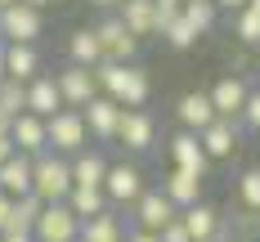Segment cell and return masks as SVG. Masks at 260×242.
<instances>
[{"instance_id": "obj_20", "label": "cell", "mask_w": 260, "mask_h": 242, "mask_svg": "<svg viewBox=\"0 0 260 242\" xmlns=\"http://www.w3.org/2000/svg\"><path fill=\"white\" fill-rule=\"evenodd\" d=\"M68 166H72V188H104L108 157L99 148H81L77 157H68Z\"/></svg>"}, {"instance_id": "obj_21", "label": "cell", "mask_w": 260, "mask_h": 242, "mask_svg": "<svg viewBox=\"0 0 260 242\" xmlns=\"http://www.w3.org/2000/svg\"><path fill=\"white\" fill-rule=\"evenodd\" d=\"M175 117H180V126L184 130H193V134H202L215 121V108H211V94L207 90H188L180 99V108H175Z\"/></svg>"}, {"instance_id": "obj_17", "label": "cell", "mask_w": 260, "mask_h": 242, "mask_svg": "<svg viewBox=\"0 0 260 242\" xmlns=\"http://www.w3.org/2000/svg\"><path fill=\"white\" fill-rule=\"evenodd\" d=\"M58 108H63V94H58V85H54L50 72H41V77L27 81V112H31V117L50 121Z\"/></svg>"}, {"instance_id": "obj_42", "label": "cell", "mask_w": 260, "mask_h": 242, "mask_svg": "<svg viewBox=\"0 0 260 242\" xmlns=\"http://www.w3.org/2000/svg\"><path fill=\"white\" fill-rule=\"evenodd\" d=\"M215 242H238V238H234V233H220V238H215Z\"/></svg>"}, {"instance_id": "obj_9", "label": "cell", "mask_w": 260, "mask_h": 242, "mask_svg": "<svg viewBox=\"0 0 260 242\" xmlns=\"http://www.w3.org/2000/svg\"><path fill=\"white\" fill-rule=\"evenodd\" d=\"M94 36H99L104 63H135V54H139V41H135L126 27H121V18H117V14H112V18H104V23L94 27Z\"/></svg>"}, {"instance_id": "obj_1", "label": "cell", "mask_w": 260, "mask_h": 242, "mask_svg": "<svg viewBox=\"0 0 260 242\" xmlns=\"http://www.w3.org/2000/svg\"><path fill=\"white\" fill-rule=\"evenodd\" d=\"M90 72L99 81V94H108L117 108H144L153 94V81L139 63H99Z\"/></svg>"}, {"instance_id": "obj_39", "label": "cell", "mask_w": 260, "mask_h": 242, "mask_svg": "<svg viewBox=\"0 0 260 242\" xmlns=\"http://www.w3.org/2000/svg\"><path fill=\"white\" fill-rule=\"evenodd\" d=\"M23 5H31V9H45V5H54V0H23Z\"/></svg>"}, {"instance_id": "obj_24", "label": "cell", "mask_w": 260, "mask_h": 242, "mask_svg": "<svg viewBox=\"0 0 260 242\" xmlns=\"http://www.w3.org/2000/svg\"><path fill=\"white\" fill-rule=\"evenodd\" d=\"M41 211H45V202H41L36 193L14 197V206H9V220H5V229H0V238H9V233H31L36 220H41Z\"/></svg>"}, {"instance_id": "obj_31", "label": "cell", "mask_w": 260, "mask_h": 242, "mask_svg": "<svg viewBox=\"0 0 260 242\" xmlns=\"http://www.w3.org/2000/svg\"><path fill=\"white\" fill-rule=\"evenodd\" d=\"M238 197H242V206H247L251 215H260V166L242 170V180H238Z\"/></svg>"}, {"instance_id": "obj_28", "label": "cell", "mask_w": 260, "mask_h": 242, "mask_svg": "<svg viewBox=\"0 0 260 242\" xmlns=\"http://www.w3.org/2000/svg\"><path fill=\"white\" fill-rule=\"evenodd\" d=\"M18 112H27V85L5 77V81H0V117H9V121H14Z\"/></svg>"}, {"instance_id": "obj_33", "label": "cell", "mask_w": 260, "mask_h": 242, "mask_svg": "<svg viewBox=\"0 0 260 242\" xmlns=\"http://www.w3.org/2000/svg\"><path fill=\"white\" fill-rule=\"evenodd\" d=\"M242 121H247V126H251V130L260 134V85L251 90V94H247V108H242Z\"/></svg>"}, {"instance_id": "obj_14", "label": "cell", "mask_w": 260, "mask_h": 242, "mask_svg": "<svg viewBox=\"0 0 260 242\" xmlns=\"http://www.w3.org/2000/svg\"><path fill=\"white\" fill-rule=\"evenodd\" d=\"M9 139H14V153H23V157H41L50 144H45V121L41 117H31V112H18L14 121H9Z\"/></svg>"}, {"instance_id": "obj_41", "label": "cell", "mask_w": 260, "mask_h": 242, "mask_svg": "<svg viewBox=\"0 0 260 242\" xmlns=\"http://www.w3.org/2000/svg\"><path fill=\"white\" fill-rule=\"evenodd\" d=\"M0 81H5V41H0Z\"/></svg>"}, {"instance_id": "obj_27", "label": "cell", "mask_w": 260, "mask_h": 242, "mask_svg": "<svg viewBox=\"0 0 260 242\" xmlns=\"http://www.w3.org/2000/svg\"><path fill=\"white\" fill-rule=\"evenodd\" d=\"M63 206L77 215V220H90V215L112 211V206H108V197H104V188H72V193L63 197Z\"/></svg>"}, {"instance_id": "obj_40", "label": "cell", "mask_w": 260, "mask_h": 242, "mask_svg": "<svg viewBox=\"0 0 260 242\" xmlns=\"http://www.w3.org/2000/svg\"><path fill=\"white\" fill-rule=\"evenodd\" d=\"M90 5H99V9H112V5H121V0H90Z\"/></svg>"}, {"instance_id": "obj_35", "label": "cell", "mask_w": 260, "mask_h": 242, "mask_svg": "<svg viewBox=\"0 0 260 242\" xmlns=\"http://www.w3.org/2000/svg\"><path fill=\"white\" fill-rule=\"evenodd\" d=\"M126 242H157V233H148V229H126Z\"/></svg>"}, {"instance_id": "obj_38", "label": "cell", "mask_w": 260, "mask_h": 242, "mask_svg": "<svg viewBox=\"0 0 260 242\" xmlns=\"http://www.w3.org/2000/svg\"><path fill=\"white\" fill-rule=\"evenodd\" d=\"M0 242H36L31 233H9V238H0Z\"/></svg>"}, {"instance_id": "obj_22", "label": "cell", "mask_w": 260, "mask_h": 242, "mask_svg": "<svg viewBox=\"0 0 260 242\" xmlns=\"http://www.w3.org/2000/svg\"><path fill=\"white\" fill-rule=\"evenodd\" d=\"M5 77L9 81H31L41 77V50L36 45H5Z\"/></svg>"}, {"instance_id": "obj_4", "label": "cell", "mask_w": 260, "mask_h": 242, "mask_svg": "<svg viewBox=\"0 0 260 242\" xmlns=\"http://www.w3.org/2000/svg\"><path fill=\"white\" fill-rule=\"evenodd\" d=\"M41 31H45V14L41 9H31L23 0L9 5V9H0V41L5 45H36Z\"/></svg>"}, {"instance_id": "obj_13", "label": "cell", "mask_w": 260, "mask_h": 242, "mask_svg": "<svg viewBox=\"0 0 260 242\" xmlns=\"http://www.w3.org/2000/svg\"><path fill=\"white\" fill-rule=\"evenodd\" d=\"M180 224L188 229V238L193 242H215L224 233V215L215 211L211 202H193V206H184L180 211Z\"/></svg>"}, {"instance_id": "obj_12", "label": "cell", "mask_w": 260, "mask_h": 242, "mask_svg": "<svg viewBox=\"0 0 260 242\" xmlns=\"http://www.w3.org/2000/svg\"><path fill=\"white\" fill-rule=\"evenodd\" d=\"M207 94H211V108H215V117H224V121H238V117H242V108H247V94H251V85H247L242 77H224V81H215Z\"/></svg>"}, {"instance_id": "obj_11", "label": "cell", "mask_w": 260, "mask_h": 242, "mask_svg": "<svg viewBox=\"0 0 260 242\" xmlns=\"http://www.w3.org/2000/svg\"><path fill=\"white\" fill-rule=\"evenodd\" d=\"M175 206L161 197V188H144L139 202H135V229H148V233H161L171 220H175Z\"/></svg>"}, {"instance_id": "obj_6", "label": "cell", "mask_w": 260, "mask_h": 242, "mask_svg": "<svg viewBox=\"0 0 260 242\" xmlns=\"http://www.w3.org/2000/svg\"><path fill=\"white\" fill-rule=\"evenodd\" d=\"M117 144L130 153H148L157 144V121L148 108H121V121H117Z\"/></svg>"}, {"instance_id": "obj_44", "label": "cell", "mask_w": 260, "mask_h": 242, "mask_svg": "<svg viewBox=\"0 0 260 242\" xmlns=\"http://www.w3.org/2000/svg\"><path fill=\"white\" fill-rule=\"evenodd\" d=\"M9 5H18V0H0V9H9Z\"/></svg>"}, {"instance_id": "obj_19", "label": "cell", "mask_w": 260, "mask_h": 242, "mask_svg": "<svg viewBox=\"0 0 260 242\" xmlns=\"http://www.w3.org/2000/svg\"><path fill=\"white\" fill-rule=\"evenodd\" d=\"M117 18H121V27H126L135 41L157 36V5L153 0H121L117 5Z\"/></svg>"}, {"instance_id": "obj_25", "label": "cell", "mask_w": 260, "mask_h": 242, "mask_svg": "<svg viewBox=\"0 0 260 242\" xmlns=\"http://www.w3.org/2000/svg\"><path fill=\"white\" fill-rule=\"evenodd\" d=\"M0 193H9V197H27L31 193V157L14 153L9 161H0Z\"/></svg>"}, {"instance_id": "obj_16", "label": "cell", "mask_w": 260, "mask_h": 242, "mask_svg": "<svg viewBox=\"0 0 260 242\" xmlns=\"http://www.w3.org/2000/svg\"><path fill=\"white\" fill-rule=\"evenodd\" d=\"M161 197H166L175 211L202 202V175H188V170H175V166H171V175H161Z\"/></svg>"}, {"instance_id": "obj_2", "label": "cell", "mask_w": 260, "mask_h": 242, "mask_svg": "<svg viewBox=\"0 0 260 242\" xmlns=\"http://www.w3.org/2000/svg\"><path fill=\"white\" fill-rule=\"evenodd\" d=\"M31 193L41 202H63L72 193V166H68V157H58L50 148L41 157H31Z\"/></svg>"}, {"instance_id": "obj_15", "label": "cell", "mask_w": 260, "mask_h": 242, "mask_svg": "<svg viewBox=\"0 0 260 242\" xmlns=\"http://www.w3.org/2000/svg\"><path fill=\"white\" fill-rule=\"evenodd\" d=\"M198 144H202L207 161H229L238 153V126H234V121H224V117H215L207 130L198 134Z\"/></svg>"}, {"instance_id": "obj_37", "label": "cell", "mask_w": 260, "mask_h": 242, "mask_svg": "<svg viewBox=\"0 0 260 242\" xmlns=\"http://www.w3.org/2000/svg\"><path fill=\"white\" fill-rule=\"evenodd\" d=\"M211 5H224V9H234V14H238V9H247V0H211Z\"/></svg>"}, {"instance_id": "obj_23", "label": "cell", "mask_w": 260, "mask_h": 242, "mask_svg": "<svg viewBox=\"0 0 260 242\" xmlns=\"http://www.w3.org/2000/svg\"><path fill=\"white\" fill-rule=\"evenodd\" d=\"M77 242H126V224H121V215H117V211L90 215V220H81Z\"/></svg>"}, {"instance_id": "obj_5", "label": "cell", "mask_w": 260, "mask_h": 242, "mask_svg": "<svg viewBox=\"0 0 260 242\" xmlns=\"http://www.w3.org/2000/svg\"><path fill=\"white\" fill-rule=\"evenodd\" d=\"M144 193V170L135 161H108V175H104V197L108 206H135Z\"/></svg>"}, {"instance_id": "obj_3", "label": "cell", "mask_w": 260, "mask_h": 242, "mask_svg": "<svg viewBox=\"0 0 260 242\" xmlns=\"http://www.w3.org/2000/svg\"><path fill=\"white\" fill-rule=\"evenodd\" d=\"M45 144L58 157H77L81 148H90V134H85V117L77 108H58L50 121H45Z\"/></svg>"}, {"instance_id": "obj_36", "label": "cell", "mask_w": 260, "mask_h": 242, "mask_svg": "<svg viewBox=\"0 0 260 242\" xmlns=\"http://www.w3.org/2000/svg\"><path fill=\"white\" fill-rule=\"evenodd\" d=\"M9 206H14V197H9V193H0V229H5V220H9Z\"/></svg>"}, {"instance_id": "obj_30", "label": "cell", "mask_w": 260, "mask_h": 242, "mask_svg": "<svg viewBox=\"0 0 260 242\" xmlns=\"http://www.w3.org/2000/svg\"><path fill=\"white\" fill-rule=\"evenodd\" d=\"M161 36H166V45H171V50H193V45H198V31L184 23V14H175L171 23L161 27Z\"/></svg>"}, {"instance_id": "obj_43", "label": "cell", "mask_w": 260, "mask_h": 242, "mask_svg": "<svg viewBox=\"0 0 260 242\" xmlns=\"http://www.w3.org/2000/svg\"><path fill=\"white\" fill-rule=\"evenodd\" d=\"M247 9H256V14H260V0H247Z\"/></svg>"}, {"instance_id": "obj_29", "label": "cell", "mask_w": 260, "mask_h": 242, "mask_svg": "<svg viewBox=\"0 0 260 242\" xmlns=\"http://www.w3.org/2000/svg\"><path fill=\"white\" fill-rule=\"evenodd\" d=\"M180 14H184V23L193 27L198 36L215 27V5H211V0H184V9H180Z\"/></svg>"}, {"instance_id": "obj_7", "label": "cell", "mask_w": 260, "mask_h": 242, "mask_svg": "<svg viewBox=\"0 0 260 242\" xmlns=\"http://www.w3.org/2000/svg\"><path fill=\"white\" fill-rule=\"evenodd\" d=\"M77 233H81V220L63 202H45V211H41L36 229H31L36 242H77Z\"/></svg>"}, {"instance_id": "obj_34", "label": "cell", "mask_w": 260, "mask_h": 242, "mask_svg": "<svg viewBox=\"0 0 260 242\" xmlns=\"http://www.w3.org/2000/svg\"><path fill=\"white\" fill-rule=\"evenodd\" d=\"M157 242H193V238H188V229H184V224H180V215H175V220H171V224L157 233Z\"/></svg>"}, {"instance_id": "obj_8", "label": "cell", "mask_w": 260, "mask_h": 242, "mask_svg": "<svg viewBox=\"0 0 260 242\" xmlns=\"http://www.w3.org/2000/svg\"><path fill=\"white\" fill-rule=\"evenodd\" d=\"M54 85H58V94H63V108H85L94 94H99V81L90 67H77V63H68L63 72H54Z\"/></svg>"}, {"instance_id": "obj_10", "label": "cell", "mask_w": 260, "mask_h": 242, "mask_svg": "<svg viewBox=\"0 0 260 242\" xmlns=\"http://www.w3.org/2000/svg\"><path fill=\"white\" fill-rule=\"evenodd\" d=\"M81 117H85V134H90V139H99V144H117V121H121V108L112 103L108 94H94L90 103L81 108Z\"/></svg>"}, {"instance_id": "obj_32", "label": "cell", "mask_w": 260, "mask_h": 242, "mask_svg": "<svg viewBox=\"0 0 260 242\" xmlns=\"http://www.w3.org/2000/svg\"><path fill=\"white\" fill-rule=\"evenodd\" d=\"M234 31H238V41L260 45V14H256V9H238V14H234Z\"/></svg>"}, {"instance_id": "obj_26", "label": "cell", "mask_w": 260, "mask_h": 242, "mask_svg": "<svg viewBox=\"0 0 260 242\" xmlns=\"http://www.w3.org/2000/svg\"><path fill=\"white\" fill-rule=\"evenodd\" d=\"M68 63H77V67H99V63H104V50H99L94 27H77V31H72V41H68Z\"/></svg>"}, {"instance_id": "obj_18", "label": "cell", "mask_w": 260, "mask_h": 242, "mask_svg": "<svg viewBox=\"0 0 260 242\" xmlns=\"http://www.w3.org/2000/svg\"><path fill=\"white\" fill-rule=\"evenodd\" d=\"M171 161H175V170L202 175V180H207V170H211V161H207V153H202V144H198L193 130H180L171 139Z\"/></svg>"}]
</instances>
